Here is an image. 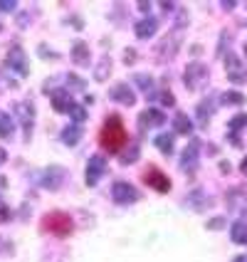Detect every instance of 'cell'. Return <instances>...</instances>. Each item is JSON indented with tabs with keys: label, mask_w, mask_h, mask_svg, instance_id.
I'll use <instances>...</instances> for the list:
<instances>
[{
	"label": "cell",
	"mask_w": 247,
	"mask_h": 262,
	"mask_svg": "<svg viewBox=\"0 0 247 262\" xmlns=\"http://www.w3.org/2000/svg\"><path fill=\"white\" fill-rule=\"evenodd\" d=\"M69 114H72V119H74V122H77V124H79V122H84V119H87V112H84V107H77V104H74V107H72V109H69Z\"/></svg>",
	"instance_id": "cell-20"
},
{
	"label": "cell",
	"mask_w": 247,
	"mask_h": 262,
	"mask_svg": "<svg viewBox=\"0 0 247 262\" xmlns=\"http://www.w3.org/2000/svg\"><path fill=\"white\" fill-rule=\"evenodd\" d=\"M0 10H15V2H0Z\"/></svg>",
	"instance_id": "cell-25"
},
{
	"label": "cell",
	"mask_w": 247,
	"mask_h": 262,
	"mask_svg": "<svg viewBox=\"0 0 247 262\" xmlns=\"http://www.w3.org/2000/svg\"><path fill=\"white\" fill-rule=\"evenodd\" d=\"M161 102H163L166 107H173V94H171V92H163V94H161Z\"/></svg>",
	"instance_id": "cell-22"
},
{
	"label": "cell",
	"mask_w": 247,
	"mask_h": 262,
	"mask_svg": "<svg viewBox=\"0 0 247 262\" xmlns=\"http://www.w3.org/2000/svg\"><path fill=\"white\" fill-rule=\"evenodd\" d=\"M156 146H158L163 153H171V151H173V136H168V133L156 136Z\"/></svg>",
	"instance_id": "cell-18"
},
{
	"label": "cell",
	"mask_w": 247,
	"mask_h": 262,
	"mask_svg": "<svg viewBox=\"0 0 247 262\" xmlns=\"http://www.w3.org/2000/svg\"><path fill=\"white\" fill-rule=\"evenodd\" d=\"M52 107H55L57 112H69L74 104H72V97H69L67 92H62V89H60V92H55V94H52Z\"/></svg>",
	"instance_id": "cell-9"
},
{
	"label": "cell",
	"mask_w": 247,
	"mask_h": 262,
	"mask_svg": "<svg viewBox=\"0 0 247 262\" xmlns=\"http://www.w3.org/2000/svg\"><path fill=\"white\" fill-rule=\"evenodd\" d=\"M163 122H166V117H163V112H158V109H146V112L141 114V119H138L141 129H146V127H161Z\"/></svg>",
	"instance_id": "cell-6"
},
{
	"label": "cell",
	"mask_w": 247,
	"mask_h": 262,
	"mask_svg": "<svg viewBox=\"0 0 247 262\" xmlns=\"http://www.w3.org/2000/svg\"><path fill=\"white\" fill-rule=\"evenodd\" d=\"M138 84H141L143 89H148V87H151V79H146L143 74H138Z\"/></svg>",
	"instance_id": "cell-23"
},
{
	"label": "cell",
	"mask_w": 247,
	"mask_h": 262,
	"mask_svg": "<svg viewBox=\"0 0 247 262\" xmlns=\"http://www.w3.org/2000/svg\"><path fill=\"white\" fill-rule=\"evenodd\" d=\"M104 171H107V158L104 156H92L89 163H87V183L97 186L99 178L104 176Z\"/></svg>",
	"instance_id": "cell-3"
},
{
	"label": "cell",
	"mask_w": 247,
	"mask_h": 262,
	"mask_svg": "<svg viewBox=\"0 0 247 262\" xmlns=\"http://www.w3.org/2000/svg\"><path fill=\"white\" fill-rule=\"evenodd\" d=\"M7 65L15 67V69H17V72H22V74L27 72V67H25V57H22V50H20V47H15V50L10 52V57H7Z\"/></svg>",
	"instance_id": "cell-13"
},
{
	"label": "cell",
	"mask_w": 247,
	"mask_h": 262,
	"mask_svg": "<svg viewBox=\"0 0 247 262\" xmlns=\"http://www.w3.org/2000/svg\"><path fill=\"white\" fill-rule=\"evenodd\" d=\"M143 181H146L151 188L161 191V193H166V191L171 188V181H168V176H163L158 168H148V171L143 173Z\"/></svg>",
	"instance_id": "cell-4"
},
{
	"label": "cell",
	"mask_w": 247,
	"mask_h": 262,
	"mask_svg": "<svg viewBox=\"0 0 247 262\" xmlns=\"http://www.w3.org/2000/svg\"><path fill=\"white\" fill-rule=\"evenodd\" d=\"M126 62H133V50H126Z\"/></svg>",
	"instance_id": "cell-27"
},
{
	"label": "cell",
	"mask_w": 247,
	"mask_h": 262,
	"mask_svg": "<svg viewBox=\"0 0 247 262\" xmlns=\"http://www.w3.org/2000/svg\"><path fill=\"white\" fill-rule=\"evenodd\" d=\"M195 151H198V143H190V148H185L183 151V166H193L195 163Z\"/></svg>",
	"instance_id": "cell-19"
},
{
	"label": "cell",
	"mask_w": 247,
	"mask_h": 262,
	"mask_svg": "<svg viewBox=\"0 0 247 262\" xmlns=\"http://www.w3.org/2000/svg\"><path fill=\"white\" fill-rule=\"evenodd\" d=\"M62 173H64L62 168H50V171L45 173V178H42V186H45V188H52V191H55V188H60L62 178H64Z\"/></svg>",
	"instance_id": "cell-10"
},
{
	"label": "cell",
	"mask_w": 247,
	"mask_h": 262,
	"mask_svg": "<svg viewBox=\"0 0 247 262\" xmlns=\"http://www.w3.org/2000/svg\"><path fill=\"white\" fill-rule=\"evenodd\" d=\"M228 69H230V72H228V77H230L235 84H245V82H247V72L240 69V62H238V60H233V55H230V60H228Z\"/></svg>",
	"instance_id": "cell-8"
},
{
	"label": "cell",
	"mask_w": 247,
	"mask_h": 262,
	"mask_svg": "<svg viewBox=\"0 0 247 262\" xmlns=\"http://www.w3.org/2000/svg\"><path fill=\"white\" fill-rule=\"evenodd\" d=\"M230 235H233V243L247 245V223L245 220H238V223L230 228Z\"/></svg>",
	"instance_id": "cell-11"
},
{
	"label": "cell",
	"mask_w": 247,
	"mask_h": 262,
	"mask_svg": "<svg viewBox=\"0 0 247 262\" xmlns=\"http://www.w3.org/2000/svg\"><path fill=\"white\" fill-rule=\"evenodd\" d=\"M245 57H247V42H245Z\"/></svg>",
	"instance_id": "cell-30"
},
{
	"label": "cell",
	"mask_w": 247,
	"mask_h": 262,
	"mask_svg": "<svg viewBox=\"0 0 247 262\" xmlns=\"http://www.w3.org/2000/svg\"><path fill=\"white\" fill-rule=\"evenodd\" d=\"M114 99L117 102H122V104H133V92L126 87V84H119V87H114Z\"/></svg>",
	"instance_id": "cell-14"
},
{
	"label": "cell",
	"mask_w": 247,
	"mask_h": 262,
	"mask_svg": "<svg viewBox=\"0 0 247 262\" xmlns=\"http://www.w3.org/2000/svg\"><path fill=\"white\" fill-rule=\"evenodd\" d=\"M156 30H158V22H156L153 17H143V20L136 25V37H141V40L153 37V35H156Z\"/></svg>",
	"instance_id": "cell-7"
},
{
	"label": "cell",
	"mask_w": 247,
	"mask_h": 262,
	"mask_svg": "<svg viewBox=\"0 0 247 262\" xmlns=\"http://www.w3.org/2000/svg\"><path fill=\"white\" fill-rule=\"evenodd\" d=\"M5 158H7V151L0 146V163H5Z\"/></svg>",
	"instance_id": "cell-26"
},
{
	"label": "cell",
	"mask_w": 247,
	"mask_h": 262,
	"mask_svg": "<svg viewBox=\"0 0 247 262\" xmlns=\"http://www.w3.org/2000/svg\"><path fill=\"white\" fill-rule=\"evenodd\" d=\"M12 131H15V124H12L10 114H0V136L2 138H10Z\"/></svg>",
	"instance_id": "cell-17"
},
{
	"label": "cell",
	"mask_w": 247,
	"mask_h": 262,
	"mask_svg": "<svg viewBox=\"0 0 247 262\" xmlns=\"http://www.w3.org/2000/svg\"><path fill=\"white\" fill-rule=\"evenodd\" d=\"M99 143H102L104 148H109V151H119L124 143H126V131H124L122 119H119L117 114H112L109 122L104 124V129L99 133Z\"/></svg>",
	"instance_id": "cell-1"
},
{
	"label": "cell",
	"mask_w": 247,
	"mask_h": 262,
	"mask_svg": "<svg viewBox=\"0 0 247 262\" xmlns=\"http://www.w3.org/2000/svg\"><path fill=\"white\" fill-rule=\"evenodd\" d=\"M235 262H247V258H245V255H243V258H238V260H235Z\"/></svg>",
	"instance_id": "cell-29"
},
{
	"label": "cell",
	"mask_w": 247,
	"mask_h": 262,
	"mask_svg": "<svg viewBox=\"0 0 247 262\" xmlns=\"http://www.w3.org/2000/svg\"><path fill=\"white\" fill-rule=\"evenodd\" d=\"M72 57H74V62H77V65H87V62H89V60H87V57H89V50H87V45H84V42H77V45H74V52H72Z\"/></svg>",
	"instance_id": "cell-15"
},
{
	"label": "cell",
	"mask_w": 247,
	"mask_h": 262,
	"mask_svg": "<svg viewBox=\"0 0 247 262\" xmlns=\"http://www.w3.org/2000/svg\"><path fill=\"white\" fill-rule=\"evenodd\" d=\"M42 228L50 230V233L57 235V238H67V235L72 233V218L64 215V213H50V215L42 220Z\"/></svg>",
	"instance_id": "cell-2"
},
{
	"label": "cell",
	"mask_w": 247,
	"mask_h": 262,
	"mask_svg": "<svg viewBox=\"0 0 247 262\" xmlns=\"http://www.w3.org/2000/svg\"><path fill=\"white\" fill-rule=\"evenodd\" d=\"M79 136H82L79 127H67V129L62 131V141H64L67 146H74V143L79 141Z\"/></svg>",
	"instance_id": "cell-16"
},
{
	"label": "cell",
	"mask_w": 247,
	"mask_h": 262,
	"mask_svg": "<svg viewBox=\"0 0 247 262\" xmlns=\"http://www.w3.org/2000/svg\"><path fill=\"white\" fill-rule=\"evenodd\" d=\"M240 171H243V173H245V176H247V158H245V161H243V163H240Z\"/></svg>",
	"instance_id": "cell-28"
},
{
	"label": "cell",
	"mask_w": 247,
	"mask_h": 262,
	"mask_svg": "<svg viewBox=\"0 0 247 262\" xmlns=\"http://www.w3.org/2000/svg\"><path fill=\"white\" fill-rule=\"evenodd\" d=\"M173 131H176V133H185V136H188V133L193 131V122H190L185 114H178V117H173Z\"/></svg>",
	"instance_id": "cell-12"
},
{
	"label": "cell",
	"mask_w": 247,
	"mask_h": 262,
	"mask_svg": "<svg viewBox=\"0 0 247 262\" xmlns=\"http://www.w3.org/2000/svg\"><path fill=\"white\" fill-rule=\"evenodd\" d=\"M5 220H10V210L7 208H0V223H5Z\"/></svg>",
	"instance_id": "cell-24"
},
{
	"label": "cell",
	"mask_w": 247,
	"mask_h": 262,
	"mask_svg": "<svg viewBox=\"0 0 247 262\" xmlns=\"http://www.w3.org/2000/svg\"><path fill=\"white\" fill-rule=\"evenodd\" d=\"M225 102H230V104H243L245 97H243L240 92H230V94H225Z\"/></svg>",
	"instance_id": "cell-21"
},
{
	"label": "cell",
	"mask_w": 247,
	"mask_h": 262,
	"mask_svg": "<svg viewBox=\"0 0 247 262\" xmlns=\"http://www.w3.org/2000/svg\"><path fill=\"white\" fill-rule=\"evenodd\" d=\"M112 196H114L117 203H133L136 200V188L128 186V183H114Z\"/></svg>",
	"instance_id": "cell-5"
}]
</instances>
